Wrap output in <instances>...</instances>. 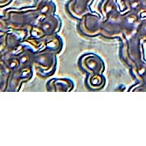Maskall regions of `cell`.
<instances>
[{
    "mask_svg": "<svg viewBox=\"0 0 146 146\" xmlns=\"http://www.w3.org/2000/svg\"><path fill=\"white\" fill-rule=\"evenodd\" d=\"M92 0H72L68 5L69 12L74 17H81L88 11Z\"/></svg>",
    "mask_w": 146,
    "mask_h": 146,
    "instance_id": "cell-1",
    "label": "cell"
},
{
    "mask_svg": "<svg viewBox=\"0 0 146 146\" xmlns=\"http://www.w3.org/2000/svg\"><path fill=\"white\" fill-rule=\"evenodd\" d=\"M38 11L44 15H50L52 13H54V6L52 4L46 2V0H42L38 5Z\"/></svg>",
    "mask_w": 146,
    "mask_h": 146,
    "instance_id": "cell-2",
    "label": "cell"
},
{
    "mask_svg": "<svg viewBox=\"0 0 146 146\" xmlns=\"http://www.w3.org/2000/svg\"><path fill=\"white\" fill-rule=\"evenodd\" d=\"M136 6L142 11H146V0H137Z\"/></svg>",
    "mask_w": 146,
    "mask_h": 146,
    "instance_id": "cell-3",
    "label": "cell"
}]
</instances>
